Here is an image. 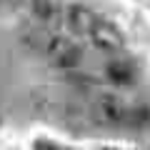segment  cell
<instances>
[{
    "label": "cell",
    "mask_w": 150,
    "mask_h": 150,
    "mask_svg": "<svg viewBox=\"0 0 150 150\" xmlns=\"http://www.w3.org/2000/svg\"><path fill=\"white\" fill-rule=\"evenodd\" d=\"M28 43L43 50L45 58L60 70H78L83 63V50L65 35H43V30H38V40H28Z\"/></svg>",
    "instance_id": "6da1fadb"
},
{
    "label": "cell",
    "mask_w": 150,
    "mask_h": 150,
    "mask_svg": "<svg viewBox=\"0 0 150 150\" xmlns=\"http://www.w3.org/2000/svg\"><path fill=\"white\" fill-rule=\"evenodd\" d=\"M28 10L43 25H58V23L65 20V10L58 5V0H30Z\"/></svg>",
    "instance_id": "277c9868"
},
{
    "label": "cell",
    "mask_w": 150,
    "mask_h": 150,
    "mask_svg": "<svg viewBox=\"0 0 150 150\" xmlns=\"http://www.w3.org/2000/svg\"><path fill=\"white\" fill-rule=\"evenodd\" d=\"M98 20H100V18L85 5H70L68 10H65V23H68V28L73 33H78V35H90V30L95 28Z\"/></svg>",
    "instance_id": "3957f363"
},
{
    "label": "cell",
    "mask_w": 150,
    "mask_h": 150,
    "mask_svg": "<svg viewBox=\"0 0 150 150\" xmlns=\"http://www.w3.org/2000/svg\"><path fill=\"white\" fill-rule=\"evenodd\" d=\"M88 38H90V43L95 45L98 50H103V53H120L123 45H125L120 30L112 25V23H108V20H98Z\"/></svg>",
    "instance_id": "7a4b0ae2"
},
{
    "label": "cell",
    "mask_w": 150,
    "mask_h": 150,
    "mask_svg": "<svg viewBox=\"0 0 150 150\" xmlns=\"http://www.w3.org/2000/svg\"><path fill=\"white\" fill-rule=\"evenodd\" d=\"M105 75L112 85H130L138 73H135V65L128 60H112V63H108Z\"/></svg>",
    "instance_id": "5b68a950"
},
{
    "label": "cell",
    "mask_w": 150,
    "mask_h": 150,
    "mask_svg": "<svg viewBox=\"0 0 150 150\" xmlns=\"http://www.w3.org/2000/svg\"><path fill=\"white\" fill-rule=\"evenodd\" d=\"M30 0H0V13L3 10H20V8H28Z\"/></svg>",
    "instance_id": "8992f818"
}]
</instances>
